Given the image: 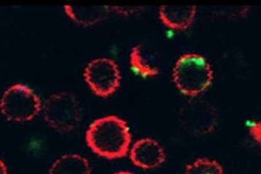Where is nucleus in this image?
<instances>
[{"label":"nucleus","instance_id":"39448f33","mask_svg":"<svg viewBox=\"0 0 261 174\" xmlns=\"http://www.w3.org/2000/svg\"><path fill=\"white\" fill-rule=\"evenodd\" d=\"M218 111L208 100L192 97L179 112L182 128L190 135L205 136L212 133L218 125Z\"/></svg>","mask_w":261,"mask_h":174},{"label":"nucleus","instance_id":"f8f14e48","mask_svg":"<svg viewBox=\"0 0 261 174\" xmlns=\"http://www.w3.org/2000/svg\"><path fill=\"white\" fill-rule=\"evenodd\" d=\"M185 174H225V171L216 159L201 157L194 159L186 166Z\"/></svg>","mask_w":261,"mask_h":174},{"label":"nucleus","instance_id":"6e6552de","mask_svg":"<svg viewBox=\"0 0 261 174\" xmlns=\"http://www.w3.org/2000/svg\"><path fill=\"white\" fill-rule=\"evenodd\" d=\"M197 7L195 5H162L159 7L161 21L173 30L188 29L197 17Z\"/></svg>","mask_w":261,"mask_h":174},{"label":"nucleus","instance_id":"423d86ee","mask_svg":"<svg viewBox=\"0 0 261 174\" xmlns=\"http://www.w3.org/2000/svg\"><path fill=\"white\" fill-rule=\"evenodd\" d=\"M84 78L90 89L97 96L113 95L121 83V71L113 59L100 57L91 60L84 69Z\"/></svg>","mask_w":261,"mask_h":174},{"label":"nucleus","instance_id":"20e7f679","mask_svg":"<svg viewBox=\"0 0 261 174\" xmlns=\"http://www.w3.org/2000/svg\"><path fill=\"white\" fill-rule=\"evenodd\" d=\"M42 115L48 125L60 132H70L81 121V107L74 94L60 91L50 95L42 104Z\"/></svg>","mask_w":261,"mask_h":174},{"label":"nucleus","instance_id":"9d476101","mask_svg":"<svg viewBox=\"0 0 261 174\" xmlns=\"http://www.w3.org/2000/svg\"><path fill=\"white\" fill-rule=\"evenodd\" d=\"M91 163L82 155L68 153L53 162L48 174H91Z\"/></svg>","mask_w":261,"mask_h":174},{"label":"nucleus","instance_id":"ddd939ff","mask_svg":"<svg viewBox=\"0 0 261 174\" xmlns=\"http://www.w3.org/2000/svg\"><path fill=\"white\" fill-rule=\"evenodd\" d=\"M249 135L258 144H261V122L255 121L250 122L248 126Z\"/></svg>","mask_w":261,"mask_h":174},{"label":"nucleus","instance_id":"f257e3e1","mask_svg":"<svg viewBox=\"0 0 261 174\" xmlns=\"http://www.w3.org/2000/svg\"><path fill=\"white\" fill-rule=\"evenodd\" d=\"M85 141L98 156L109 159H120L129 153L132 135L124 119L116 115H107L90 124Z\"/></svg>","mask_w":261,"mask_h":174},{"label":"nucleus","instance_id":"9b49d317","mask_svg":"<svg viewBox=\"0 0 261 174\" xmlns=\"http://www.w3.org/2000/svg\"><path fill=\"white\" fill-rule=\"evenodd\" d=\"M129 66L136 74L143 78H151L158 76L160 69L149 57L144 46L141 44L134 45L129 54Z\"/></svg>","mask_w":261,"mask_h":174},{"label":"nucleus","instance_id":"1a4fd4ad","mask_svg":"<svg viewBox=\"0 0 261 174\" xmlns=\"http://www.w3.org/2000/svg\"><path fill=\"white\" fill-rule=\"evenodd\" d=\"M63 10L73 21L83 26L99 23L112 12L110 6L93 4H65Z\"/></svg>","mask_w":261,"mask_h":174},{"label":"nucleus","instance_id":"4468645a","mask_svg":"<svg viewBox=\"0 0 261 174\" xmlns=\"http://www.w3.org/2000/svg\"><path fill=\"white\" fill-rule=\"evenodd\" d=\"M0 174H9L8 168L3 159L0 161Z\"/></svg>","mask_w":261,"mask_h":174},{"label":"nucleus","instance_id":"7ed1b4c3","mask_svg":"<svg viewBox=\"0 0 261 174\" xmlns=\"http://www.w3.org/2000/svg\"><path fill=\"white\" fill-rule=\"evenodd\" d=\"M0 108L7 120L14 122H30L42 111V103L39 96L30 86L15 83L4 91Z\"/></svg>","mask_w":261,"mask_h":174},{"label":"nucleus","instance_id":"0eeeda50","mask_svg":"<svg viewBox=\"0 0 261 174\" xmlns=\"http://www.w3.org/2000/svg\"><path fill=\"white\" fill-rule=\"evenodd\" d=\"M131 161L143 169H154L162 166L166 159V150L154 138H142L133 143L129 150Z\"/></svg>","mask_w":261,"mask_h":174},{"label":"nucleus","instance_id":"f03ea898","mask_svg":"<svg viewBox=\"0 0 261 174\" xmlns=\"http://www.w3.org/2000/svg\"><path fill=\"white\" fill-rule=\"evenodd\" d=\"M172 79L184 95L199 97L208 89L214 80V69L203 54L187 52L177 59L172 68Z\"/></svg>","mask_w":261,"mask_h":174},{"label":"nucleus","instance_id":"2eb2a0df","mask_svg":"<svg viewBox=\"0 0 261 174\" xmlns=\"http://www.w3.org/2000/svg\"><path fill=\"white\" fill-rule=\"evenodd\" d=\"M111 174H134V172H129V171L122 170L117 171V172H113Z\"/></svg>","mask_w":261,"mask_h":174}]
</instances>
